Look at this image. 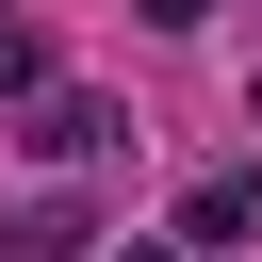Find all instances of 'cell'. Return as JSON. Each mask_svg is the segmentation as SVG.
Segmentation results:
<instances>
[{
	"instance_id": "1",
	"label": "cell",
	"mask_w": 262,
	"mask_h": 262,
	"mask_svg": "<svg viewBox=\"0 0 262 262\" xmlns=\"http://www.w3.org/2000/svg\"><path fill=\"white\" fill-rule=\"evenodd\" d=\"M16 115H33V164H115V147H131V115H115V98H82V82H33Z\"/></svg>"
},
{
	"instance_id": "2",
	"label": "cell",
	"mask_w": 262,
	"mask_h": 262,
	"mask_svg": "<svg viewBox=\"0 0 262 262\" xmlns=\"http://www.w3.org/2000/svg\"><path fill=\"white\" fill-rule=\"evenodd\" d=\"M98 229V196H33V213H0V262H66Z\"/></svg>"
},
{
	"instance_id": "3",
	"label": "cell",
	"mask_w": 262,
	"mask_h": 262,
	"mask_svg": "<svg viewBox=\"0 0 262 262\" xmlns=\"http://www.w3.org/2000/svg\"><path fill=\"white\" fill-rule=\"evenodd\" d=\"M246 229H262V180H196L180 196V246H246Z\"/></svg>"
},
{
	"instance_id": "4",
	"label": "cell",
	"mask_w": 262,
	"mask_h": 262,
	"mask_svg": "<svg viewBox=\"0 0 262 262\" xmlns=\"http://www.w3.org/2000/svg\"><path fill=\"white\" fill-rule=\"evenodd\" d=\"M33 82H49V49H33V16H16V0H0V115H16V98H33Z\"/></svg>"
},
{
	"instance_id": "5",
	"label": "cell",
	"mask_w": 262,
	"mask_h": 262,
	"mask_svg": "<svg viewBox=\"0 0 262 262\" xmlns=\"http://www.w3.org/2000/svg\"><path fill=\"white\" fill-rule=\"evenodd\" d=\"M131 16H147V33H196V16H213V0H131Z\"/></svg>"
}]
</instances>
